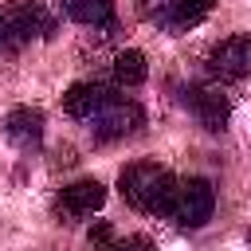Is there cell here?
Returning a JSON list of instances; mask_svg holds the SVG:
<instances>
[{"label": "cell", "instance_id": "obj_1", "mask_svg": "<svg viewBox=\"0 0 251 251\" xmlns=\"http://www.w3.org/2000/svg\"><path fill=\"white\" fill-rule=\"evenodd\" d=\"M63 110L82 122L98 141H118V137H133L141 126H145V110L126 98V94H114L110 86H98V82H75L67 94H63Z\"/></svg>", "mask_w": 251, "mask_h": 251}, {"label": "cell", "instance_id": "obj_2", "mask_svg": "<svg viewBox=\"0 0 251 251\" xmlns=\"http://www.w3.org/2000/svg\"><path fill=\"white\" fill-rule=\"evenodd\" d=\"M173 184H176V176H173L169 169H161L157 161H133V165H126L122 176H118L122 200H126L133 212H149V216H161V212H165Z\"/></svg>", "mask_w": 251, "mask_h": 251}, {"label": "cell", "instance_id": "obj_3", "mask_svg": "<svg viewBox=\"0 0 251 251\" xmlns=\"http://www.w3.org/2000/svg\"><path fill=\"white\" fill-rule=\"evenodd\" d=\"M55 20L39 0H8L0 8V51H20L43 35H51Z\"/></svg>", "mask_w": 251, "mask_h": 251}, {"label": "cell", "instance_id": "obj_4", "mask_svg": "<svg viewBox=\"0 0 251 251\" xmlns=\"http://www.w3.org/2000/svg\"><path fill=\"white\" fill-rule=\"evenodd\" d=\"M212 208H216V188H212V180H204V176H184V180H176L173 184V192H169V204H165V220H173L176 227H204L208 220H212Z\"/></svg>", "mask_w": 251, "mask_h": 251}, {"label": "cell", "instance_id": "obj_5", "mask_svg": "<svg viewBox=\"0 0 251 251\" xmlns=\"http://www.w3.org/2000/svg\"><path fill=\"white\" fill-rule=\"evenodd\" d=\"M212 4L216 0H137L141 16L157 24L161 31H188L212 12Z\"/></svg>", "mask_w": 251, "mask_h": 251}, {"label": "cell", "instance_id": "obj_6", "mask_svg": "<svg viewBox=\"0 0 251 251\" xmlns=\"http://www.w3.org/2000/svg\"><path fill=\"white\" fill-rule=\"evenodd\" d=\"M208 67H212V75L224 78V82L247 78V71H251V39H247V35H227L220 47H212Z\"/></svg>", "mask_w": 251, "mask_h": 251}, {"label": "cell", "instance_id": "obj_7", "mask_svg": "<svg viewBox=\"0 0 251 251\" xmlns=\"http://www.w3.org/2000/svg\"><path fill=\"white\" fill-rule=\"evenodd\" d=\"M102 204H106V188H102L98 180H75V184H67V188L59 192L55 212H59L67 224H75V220H90Z\"/></svg>", "mask_w": 251, "mask_h": 251}, {"label": "cell", "instance_id": "obj_8", "mask_svg": "<svg viewBox=\"0 0 251 251\" xmlns=\"http://www.w3.org/2000/svg\"><path fill=\"white\" fill-rule=\"evenodd\" d=\"M184 106H188L192 118H196L204 129H212V133H220V129L227 126V98H224L216 86H188V90H184Z\"/></svg>", "mask_w": 251, "mask_h": 251}, {"label": "cell", "instance_id": "obj_9", "mask_svg": "<svg viewBox=\"0 0 251 251\" xmlns=\"http://www.w3.org/2000/svg\"><path fill=\"white\" fill-rule=\"evenodd\" d=\"M4 133H8V141L20 145L24 153L39 149V145H43V114L31 110V106H16V110L8 114V122H4Z\"/></svg>", "mask_w": 251, "mask_h": 251}, {"label": "cell", "instance_id": "obj_10", "mask_svg": "<svg viewBox=\"0 0 251 251\" xmlns=\"http://www.w3.org/2000/svg\"><path fill=\"white\" fill-rule=\"evenodd\" d=\"M67 16L82 27H106V31L118 27V12L110 0H67Z\"/></svg>", "mask_w": 251, "mask_h": 251}, {"label": "cell", "instance_id": "obj_11", "mask_svg": "<svg viewBox=\"0 0 251 251\" xmlns=\"http://www.w3.org/2000/svg\"><path fill=\"white\" fill-rule=\"evenodd\" d=\"M145 75H149V63H145L141 51H133V47L118 51V59H114V82L118 86H141Z\"/></svg>", "mask_w": 251, "mask_h": 251}, {"label": "cell", "instance_id": "obj_12", "mask_svg": "<svg viewBox=\"0 0 251 251\" xmlns=\"http://www.w3.org/2000/svg\"><path fill=\"white\" fill-rule=\"evenodd\" d=\"M102 251H153L149 235H126V239H110Z\"/></svg>", "mask_w": 251, "mask_h": 251}, {"label": "cell", "instance_id": "obj_13", "mask_svg": "<svg viewBox=\"0 0 251 251\" xmlns=\"http://www.w3.org/2000/svg\"><path fill=\"white\" fill-rule=\"evenodd\" d=\"M110 239H114V227H110V224H106V220H98V224H94V227H90V231H86V243H90V247H94V251H102V247H106V243H110Z\"/></svg>", "mask_w": 251, "mask_h": 251}]
</instances>
